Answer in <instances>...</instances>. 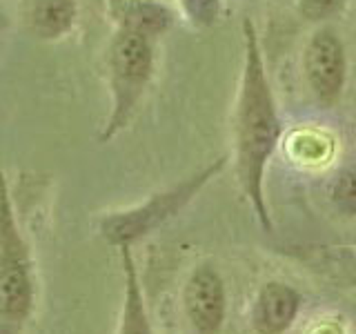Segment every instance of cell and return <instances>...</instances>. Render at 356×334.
I'll list each match as a JSON object with an SVG mask.
<instances>
[{"mask_svg": "<svg viewBox=\"0 0 356 334\" xmlns=\"http://www.w3.org/2000/svg\"><path fill=\"white\" fill-rule=\"evenodd\" d=\"M245 31H248V67H245V87L241 100L238 172L245 189H248L250 198L254 200L256 209H259L265 228H270L263 207L261 178H263V165L270 152L274 150V143L278 138V134H281V127H278L272 98L270 92H267L263 65L259 58V51H256V40L250 22H245Z\"/></svg>", "mask_w": 356, "mask_h": 334, "instance_id": "cell-1", "label": "cell"}, {"mask_svg": "<svg viewBox=\"0 0 356 334\" xmlns=\"http://www.w3.org/2000/svg\"><path fill=\"white\" fill-rule=\"evenodd\" d=\"M36 303L29 245L18 228L5 174L0 172V334H22Z\"/></svg>", "mask_w": 356, "mask_h": 334, "instance_id": "cell-2", "label": "cell"}, {"mask_svg": "<svg viewBox=\"0 0 356 334\" xmlns=\"http://www.w3.org/2000/svg\"><path fill=\"white\" fill-rule=\"evenodd\" d=\"M111 70V92H114V109L105 125L100 141H109L111 136L127 125L131 111L136 107L145 85L152 74V47L149 40L140 33L120 29L111 45L109 56Z\"/></svg>", "mask_w": 356, "mask_h": 334, "instance_id": "cell-3", "label": "cell"}, {"mask_svg": "<svg viewBox=\"0 0 356 334\" xmlns=\"http://www.w3.org/2000/svg\"><path fill=\"white\" fill-rule=\"evenodd\" d=\"M218 165H211L209 170L200 172L198 176L189 178V181L176 185L174 189L165 194H156L149 198L147 203H143L136 209L129 212H120V214H109L100 221V234L105 237L109 245H116V248H125L131 245L134 241H138L145 234H149L154 228H159L163 221L174 216L178 209H181L189 198H192L207 178L218 170Z\"/></svg>", "mask_w": 356, "mask_h": 334, "instance_id": "cell-4", "label": "cell"}, {"mask_svg": "<svg viewBox=\"0 0 356 334\" xmlns=\"http://www.w3.org/2000/svg\"><path fill=\"white\" fill-rule=\"evenodd\" d=\"M185 308L189 321L200 334H214L225 312V292L214 270L198 267L185 289Z\"/></svg>", "mask_w": 356, "mask_h": 334, "instance_id": "cell-5", "label": "cell"}, {"mask_svg": "<svg viewBox=\"0 0 356 334\" xmlns=\"http://www.w3.org/2000/svg\"><path fill=\"white\" fill-rule=\"evenodd\" d=\"M307 78L323 100H332L343 85V49L332 33L323 31L309 42L305 56Z\"/></svg>", "mask_w": 356, "mask_h": 334, "instance_id": "cell-6", "label": "cell"}, {"mask_svg": "<svg viewBox=\"0 0 356 334\" xmlns=\"http://www.w3.org/2000/svg\"><path fill=\"white\" fill-rule=\"evenodd\" d=\"M298 310V296L294 289L281 283H270L256 303V328L263 334H281Z\"/></svg>", "mask_w": 356, "mask_h": 334, "instance_id": "cell-7", "label": "cell"}, {"mask_svg": "<svg viewBox=\"0 0 356 334\" xmlns=\"http://www.w3.org/2000/svg\"><path fill=\"white\" fill-rule=\"evenodd\" d=\"M76 0H31L27 20L38 38L54 40L65 36L76 20Z\"/></svg>", "mask_w": 356, "mask_h": 334, "instance_id": "cell-8", "label": "cell"}, {"mask_svg": "<svg viewBox=\"0 0 356 334\" xmlns=\"http://www.w3.org/2000/svg\"><path fill=\"white\" fill-rule=\"evenodd\" d=\"M114 16L120 22V29L140 33L145 38L165 31L172 22L170 11L147 0H116Z\"/></svg>", "mask_w": 356, "mask_h": 334, "instance_id": "cell-9", "label": "cell"}, {"mask_svg": "<svg viewBox=\"0 0 356 334\" xmlns=\"http://www.w3.org/2000/svg\"><path fill=\"white\" fill-rule=\"evenodd\" d=\"M120 256H122V272H125V299H122L118 334H152V326L147 312H145L143 292H140L138 274L136 267H134L129 245L120 248Z\"/></svg>", "mask_w": 356, "mask_h": 334, "instance_id": "cell-10", "label": "cell"}, {"mask_svg": "<svg viewBox=\"0 0 356 334\" xmlns=\"http://www.w3.org/2000/svg\"><path fill=\"white\" fill-rule=\"evenodd\" d=\"M334 198L343 212H350V214H356V167L343 172L337 189H334Z\"/></svg>", "mask_w": 356, "mask_h": 334, "instance_id": "cell-11", "label": "cell"}, {"mask_svg": "<svg viewBox=\"0 0 356 334\" xmlns=\"http://www.w3.org/2000/svg\"><path fill=\"white\" fill-rule=\"evenodd\" d=\"M187 14L200 25H207L218 14V0H185Z\"/></svg>", "mask_w": 356, "mask_h": 334, "instance_id": "cell-12", "label": "cell"}, {"mask_svg": "<svg viewBox=\"0 0 356 334\" xmlns=\"http://www.w3.org/2000/svg\"><path fill=\"white\" fill-rule=\"evenodd\" d=\"M343 0H303V14L312 20L325 18L341 7Z\"/></svg>", "mask_w": 356, "mask_h": 334, "instance_id": "cell-13", "label": "cell"}, {"mask_svg": "<svg viewBox=\"0 0 356 334\" xmlns=\"http://www.w3.org/2000/svg\"><path fill=\"white\" fill-rule=\"evenodd\" d=\"M7 29V18L3 16V14H0V33H3Z\"/></svg>", "mask_w": 356, "mask_h": 334, "instance_id": "cell-14", "label": "cell"}]
</instances>
